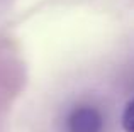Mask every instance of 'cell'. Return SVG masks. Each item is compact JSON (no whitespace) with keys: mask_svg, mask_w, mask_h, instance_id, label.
Segmentation results:
<instances>
[{"mask_svg":"<svg viewBox=\"0 0 134 132\" xmlns=\"http://www.w3.org/2000/svg\"><path fill=\"white\" fill-rule=\"evenodd\" d=\"M68 132H100L104 127V119L95 107H76L66 120Z\"/></svg>","mask_w":134,"mask_h":132,"instance_id":"1","label":"cell"},{"mask_svg":"<svg viewBox=\"0 0 134 132\" xmlns=\"http://www.w3.org/2000/svg\"><path fill=\"white\" fill-rule=\"evenodd\" d=\"M122 127L126 132H134V100L127 103L122 113Z\"/></svg>","mask_w":134,"mask_h":132,"instance_id":"2","label":"cell"}]
</instances>
